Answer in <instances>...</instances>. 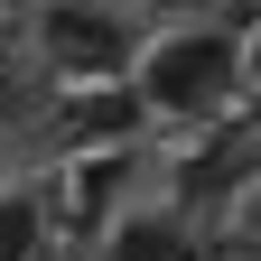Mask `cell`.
<instances>
[{
  "label": "cell",
  "mask_w": 261,
  "mask_h": 261,
  "mask_svg": "<svg viewBox=\"0 0 261 261\" xmlns=\"http://www.w3.org/2000/svg\"><path fill=\"white\" fill-rule=\"evenodd\" d=\"M38 47H47V65L65 84H112V75H130V28L103 10V0H56V10L38 19Z\"/></svg>",
  "instance_id": "7a4b0ae2"
},
{
  "label": "cell",
  "mask_w": 261,
  "mask_h": 261,
  "mask_svg": "<svg viewBox=\"0 0 261 261\" xmlns=\"http://www.w3.org/2000/svg\"><path fill=\"white\" fill-rule=\"evenodd\" d=\"M112 261H205V252H196V233L177 215H130L112 233Z\"/></svg>",
  "instance_id": "3957f363"
},
{
  "label": "cell",
  "mask_w": 261,
  "mask_h": 261,
  "mask_svg": "<svg viewBox=\"0 0 261 261\" xmlns=\"http://www.w3.org/2000/svg\"><path fill=\"white\" fill-rule=\"evenodd\" d=\"M130 84L159 121H215L224 103L243 93V47L233 28H205V19H177L130 56Z\"/></svg>",
  "instance_id": "6da1fadb"
},
{
  "label": "cell",
  "mask_w": 261,
  "mask_h": 261,
  "mask_svg": "<svg viewBox=\"0 0 261 261\" xmlns=\"http://www.w3.org/2000/svg\"><path fill=\"white\" fill-rule=\"evenodd\" d=\"M47 252V215H38V196H0V261H38Z\"/></svg>",
  "instance_id": "277c9868"
}]
</instances>
